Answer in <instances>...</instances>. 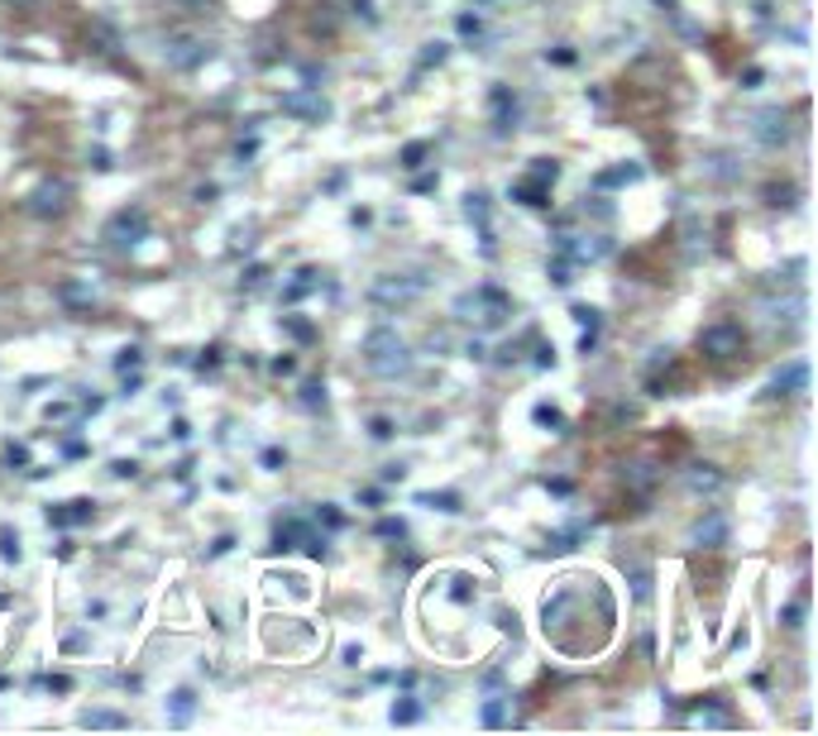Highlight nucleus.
I'll list each match as a JSON object with an SVG mask.
<instances>
[{
    "label": "nucleus",
    "instance_id": "nucleus-41",
    "mask_svg": "<svg viewBox=\"0 0 818 736\" xmlns=\"http://www.w3.org/2000/svg\"><path fill=\"white\" fill-rule=\"evenodd\" d=\"M450 584H455V588H450L455 602H469V598H474V579H465V574H459V579H450Z\"/></svg>",
    "mask_w": 818,
    "mask_h": 736
},
{
    "label": "nucleus",
    "instance_id": "nucleus-44",
    "mask_svg": "<svg viewBox=\"0 0 818 736\" xmlns=\"http://www.w3.org/2000/svg\"><path fill=\"white\" fill-rule=\"evenodd\" d=\"M0 555H6V559H20V536H10V531H6V536H0Z\"/></svg>",
    "mask_w": 818,
    "mask_h": 736
},
{
    "label": "nucleus",
    "instance_id": "nucleus-20",
    "mask_svg": "<svg viewBox=\"0 0 818 736\" xmlns=\"http://www.w3.org/2000/svg\"><path fill=\"white\" fill-rule=\"evenodd\" d=\"M656 483H660L656 465H627V488H631V493H651Z\"/></svg>",
    "mask_w": 818,
    "mask_h": 736
},
{
    "label": "nucleus",
    "instance_id": "nucleus-11",
    "mask_svg": "<svg viewBox=\"0 0 818 736\" xmlns=\"http://www.w3.org/2000/svg\"><path fill=\"white\" fill-rule=\"evenodd\" d=\"M92 516H96V502L92 498H67V502H53V508H49V526L72 531V526H86Z\"/></svg>",
    "mask_w": 818,
    "mask_h": 736
},
{
    "label": "nucleus",
    "instance_id": "nucleus-38",
    "mask_svg": "<svg viewBox=\"0 0 818 736\" xmlns=\"http://www.w3.org/2000/svg\"><path fill=\"white\" fill-rule=\"evenodd\" d=\"M369 436H373V440H393V422H387V416H373V422H369Z\"/></svg>",
    "mask_w": 818,
    "mask_h": 736
},
{
    "label": "nucleus",
    "instance_id": "nucleus-43",
    "mask_svg": "<svg viewBox=\"0 0 818 736\" xmlns=\"http://www.w3.org/2000/svg\"><path fill=\"white\" fill-rule=\"evenodd\" d=\"M110 473H115V479H135V473H139V465H135V459H115V465H110Z\"/></svg>",
    "mask_w": 818,
    "mask_h": 736
},
{
    "label": "nucleus",
    "instance_id": "nucleus-34",
    "mask_svg": "<svg viewBox=\"0 0 818 736\" xmlns=\"http://www.w3.org/2000/svg\"><path fill=\"white\" fill-rule=\"evenodd\" d=\"M139 359H144V350H139V344H129V350H120V359H115V369L129 373V369H139Z\"/></svg>",
    "mask_w": 818,
    "mask_h": 736
},
{
    "label": "nucleus",
    "instance_id": "nucleus-5",
    "mask_svg": "<svg viewBox=\"0 0 818 736\" xmlns=\"http://www.w3.org/2000/svg\"><path fill=\"white\" fill-rule=\"evenodd\" d=\"M426 292V278H416V273H383V278L369 282V301L373 307H407Z\"/></svg>",
    "mask_w": 818,
    "mask_h": 736
},
{
    "label": "nucleus",
    "instance_id": "nucleus-47",
    "mask_svg": "<svg viewBox=\"0 0 818 736\" xmlns=\"http://www.w3.org/2000/svg\"><path fill=\"white\" fill-rule=\"evenodd\" d=\"M551 282H555V287H565V282H570V264H565V258H560V264L551 268Z\"/></svg>",
    "mask_w": 818,
    "mask_h": 736
},
{
    "label": "nucleus",
    "instance_id": "nucleus-26",
    "mask_svg": "<svg viewBox=\"0 0 818 736\" xmlns=\"http://www.w3.org/2000/svg\"><path fill=\"white\" fill-rule=\"evenodd\" d=\"M301 407H326V383L321 378H311V383H301Z\"/></svg>",
    "mask_w": 818,
    "mask_h": 736
},
{
    "label": "nucleus",
    "instance_id": "nucleus-15",
    "mask_svg": "<svg viewBox=\"0 0 818 736\" xmlns=\"http://www.w3.org/2000/svg\"><path fill=\"white\" fill-rule=\"evenodd\" d=\"M512 120H517V96L508 92V86H493V129L508 135Z\"/></svg>",
    "mask_w": 818,
    "mask_h": 736
},
{
    "label": "nucleus",
    "instance_id": "nucleus-10",
    "mask_svg": "<svg viewBox=\"0 0 818 736\" xmlns=\"http://www.w3.org/2000/svg\"><path fill=\"white\" fill-rule=\"evenodd\" d=\"M771 393L775 397H799V393H809V364L804 359H789V364H780L771 373Z\"/></svg>",
    "mask_w": 818,
    "mask_h": 736
},
{
    "label": "nucleus",
    "instance_id": "nucleus-12",
    "mask_svg": "<svg viewBox=\"0 0 818 736\" xmlns=\"http://www.w3.org/2000/svg\"><path fill=\"white\" fill-rule=\"evenodd\" d=\"M680 723H684V727H732L737 717H732L718 698H699V703H689V708H684Z\"/></svg>",
    "mask_w": 818,
    "mask_h": 736
},
{
    "label": "nucleus",
    "instance_id": "nucleus-1",
    "mask_svg": "<svg viewBox=\"0 0 818 736\" xmlns=\"http://www.w3.org/2000/svg\"><path fill=\"white\" fill-rule=\"evenodd\" d=\"M364 364H369L373 378H397V373L412 369V350L393 326H373L364 335Z\"/></svg>",
    "mask_w": 818,
    "mask_h": 736
},
{
    "label": "nucleus",
    "instance_id": "nucleus-4",
    "mask_svg": "<svg viewBox=\"0 0 818 736\" xmlns=\"http://www.w3.org/2000/svg\"><path fill=\"white\" fill-rule=\"evenodd\" d=\"M72 182L67 178H43L34 192L24 196V211L34 215V221H63V215L72 211Z\"/></svg>",
    "mask_w": 818,
    "mask_h": 736
},
{
    "label": "nucleus",
    "instance_id": "nucleus-13",
    "mask_svg": "<svg viewBox=\"0 0 818 736\" xmlns=\"http://www.w3.org/2000/svg\"><path fill=\"white\" fill-rule=\"evenodd\" d=\"M752 135L766 143V149H780V143L789 139V125H785V115L780 110H761L756 115V125H752Z\"/></svg>",
    "mask_w": 818,
    "mask_h": 736
},
{
    "label": "nucleus",
    "instance_id": "nucleus-30",
    "mask_svg": "<svg viewBox=\"0 0 818 736\" xmlns=\"http://www.w3.org/2000/svg\"><path fill=\"white\" fill-rule=\"evenodd\" d=\"M531 416H537V426H551V430H565V416H560L555 407H545V402H541V407H537V412H531Z\"/></svg>",
    "mask_w": 818,
    "mask_h": 736
},
{
    "label": "nucleus",
    "instance_id": "nucleus-45",
    "mask_svg": "<svg viewBox=\"0 0 818 736\" xmlns=\"http://www.w3.org/2000/svg\"><path fill=\"white\" fill-rule=\"evenodd\" d=\"M6 459H10V465H29V450H24V445H6Z\"/></svg>",
    "mask_w": 818,
    "mask_h": 736
},
{
    "label": "nucleus",
    "instance_id": "nucleus-40",
    "mask_svg": "<svg viewBox=\"0 0 818 736\" xmlns=\"http://www.w3.org/2000/svg\"><path fill=\"white\" fill-rule=\"evenodd\" d=\"M350 10H354L364 24H379V10H373V0H350Z\"/></svg>",
    "mask_w": 818,
    "mask_h": 736
},
{
    "label": "nucleus",
    "instance_id": "nucleus-19",
    "mask_svg": "<svg viewBox=\"0 0 818 736\" xmlns=\"http://www.w3.org/2000/svg\"><path fill=\"white\" fill-rule=\"evenodd\" d=\"M689 488H694V493H718V488H723V473H718V465H694L689 469Z\"/></svg>",
    "mask_w": 818,
    "mask_h": 736
},
{
    "label": "nucleus",
    "instance_id": "nucleus-25",
    "mask_svg": "<svg viewBox=\"0 0 818 736\" xmlns=\"http://www.w3.org/2000/svg\"><path fill=\"white\" fill-rule=\"evenodd\" d=\"M82 727H125V717L110 713V708H86L82 713Z\"/></svg>",
    "mask_w": 818,
    "mask_h": 736
},
{
    "label": "nucleus",
    "instance_id": "nucleus-23",
    "mask_svg": "<svg viewBox=\"0 0 818 736\" xmlns=\"http://www.w3.org/2000/svg\"><path fill=\"white\" fill-rule=\"evenodd\" d=\"M57 297H63L67 307H77V311H92V301H96V292H92V287H82V282H63V287H57Z\"/></svg>",
    "mask_w": 818,
    "mask_h": 736
},
{
    "label": "nucleus",
    "instance_id": "nucleus-42",
    "mask_svg": "<svg viewBox=\"0 0 818 736\" xmlns=\"http://www.w3.org/2000/svg\"><path fill=\"white\" fill-rule=\"evenodd\" d=\"M379 536H397V541H402V536H407V526H402L397 516H383V522H379Z\"/></svg>",
    "mask_w": 818,
    "mask_h": 736
},
{
    "label": "nucleus",
    "instance_id": "nucleus-27",
    "mask_svg": "<svg viewBox=\"0 0 818 736\" xmlns=\"http://www.w3.org/2000/svg\"><path fill=\"white\" fill-rule=\"evenodd\" d=\"M416 502H422V508H436V512H459V498L455 493H422Z\"/></svg>",
    "mask_w": 818,
    "mask_h": 736
},
{
    "label": "nucleus",
    "instance_id": "nucleus-8",
    "mask_svg": "<svg viewBox=\"0 0 818 736\" xmlns=\"http://www.w3.org/2000/svg\"><path fill=\"white\" fill-rule=\"evenodd\" d=\"M149 239V211L144 206H125L110 215L106 225V244H115V249H135V244Z\"/></svg>",
    "mask_w": 818,
    "mask_h": 736
},
{
    "label": "nucleus",
    "instance_id": "nucleus-35",
    "mask_svg": "<svg viewBox=\"0 0 818 736\" xmlns=\"http://www.w3.org/2000/svg\"><path fill=\"white\" fill-rule=\"evenodd\" d=\"M445 53H450V49H445V43H426V53H422V67H440V63H445Z\"/></svg>",
    "mask_w": 818,
    "mask_h": 736
},
{
    "label": "nucleus",
    "instance_id": "nucleus-46",
    "mask_svg": "<svg viewBox=\"0 0 818 736\" xmlns=\"http://www.w3.org/2000/svg\"><path fill=\"white\" fill-rule=\"evenodd\" d=\"M273 373H297V359L293 354H278V359H273Z\"/></svg>",
    "mask_w": 818,
    "mask_h": 736
},
{
    "label": "nucleus",
    "instance_id": "nucleus-36",
    "mask_svg": "<svg viewBox=\"0 0 818 736\" xmlns=\"http://www.w3.org/2000/svg\"><path fill=\"white\" fill-rule=\"evenodd\" d=\"M459 34H465V39H479V34H484V20H479V14H459Z\"/></svg>",
    "mask_w": 818,
    "mask_h": 736
},
{
    "label": "nucleus",
    "instance_id": "nucleus-6",
    "mask_svg": "<svg viewBox=\"0 0 818 736\" xmlns=\"http://www.w3.org/2000/svg\"><path fill=\"white\" fill-rule=\"evenodd\" d=\"M555 178H560V163H555V158H537V163H531V178L512 182V201L545 211V206H551V186H555Z\"/></svg>",
    "mask_w": 818,
    "mask_h": 736
},
{
    "label": "nucleus",
    "instance_id": "nucleus-39",
    "mask_svg": "<svg viewBox=\"0 0 818 736\" xmlns=\"http://www.w3.org/2000/svg\"><path fill=\"white\" fill-rule=\"evenodd\" d=\"M39 684H43V689H53V694H72V680H67V674H43Z\"/></svg>",
    "mask_w": 818,
    "mask_h": 736
},
{
    "label": "nucleus",
    "instance_id": "nucleus-7",
    "mask_svg": "<svg viewBox=\"0 0 818 736\" xmlns=\"http://www.w3.org/2000/svg\"><path fill=\"white\" fill-rule=\"evenodd\" d=\"M211 57H215V43L201 34H168V43H163V63L172 72H192L201 63H211Z\"/></svg>",
    "mask_w": 818,
    "mask_h": 736
},
{
    "label": "nucleus",
    "instance_id": "nucleus-31",
    "mask_svg": "<svg viewBox=\"0 0 818 736\" xmlns=\"http://www.w3.org/2000/svg\"><path fill=\"white\" fill-rule=\"evenodd\" d=\"M502 717H508V713H502V698H488V703H484V713H479V723H484V727H498Z\"/></svg>",
    "mask_w": 818,
    "mask_h": 736
},
{
    "label": "nucleus",
    "instance_id": "nucleus-2",
    "mask_svg": "<svg viewBox=\"0 0 818 736\" xmlns=\"http://www.w3.org/2000/svg\"><path fill=\"white\" fill-rule=\"evenodd\" d=\"M455 316L459 321H469V326H479V330H498V326H508V316H512V297L502 292V287H474V292H459L455 297Z\"/></svg>",
    "mask_w": 818,
    "mask_h": 736
},
{
    "label": "nucleus",
    "instance_id": "nucleus-21",
    "mask_svg": "<svg viewBox=\"0 0 818 736\" xmlns=\"http://www.w3.org/2000/svg\"><path fill=\"white\" fill-rule=\"evenodd\" d=\"M86 43H92L96 53H115V49H120V39H115V29L106 20H96L92 29H86Z\"/></svg>",
    "mask_w": 818,
    "mask_h": 736
},
{
    "label": "nucleus",
    "instance_id": "nucleus-14",
    "mask_svg": "<svg viewBox=\"0 0 818 736\" xmlns=\"http://www.w3.org/2000/svg\"><path fill=\"white\" fill-rule=\"evenodd\" d=\"M723 541H727V522H723L718 512H709V516H703V522L694 526V545H703V551H718Z\"/></svg>",
    "mask_w": 818,
    "mask_h": 736
},
{
    "label": "nucleus",
    "instance_id": "nucleus-37",
    "mask_svg": "<svg viewBox=\"0 0 818 736\" xmlns=\"http://www.w3.org/2000/svg\"><path fill=\"white\" fill-rule=\"evenodd\" d=\"M780 617H785V627H789V631H799V627H804V602H785V612H780Z\"/></svg>",
    "mask_w": 818,
    "mask_h": 736
},
{
    "label": "nucleus",
    "instance_id": "nucleus-3",
    "mask_svg": "<svg viewBox=\"0 0 818 736\" xmlns=\"http://www.w3.org/2000/svg\"><path fill=\"white\" fill-rule=\"evenodd\" d=\"M699 354L713 359V364H732V359L746 354V330L737 321H713L699 330Z\"/></svg>",
    "mask_w": 818,
    "mask_h": 736
},
{
    "label": "nucleus",
    "instance_id": "nucleus-9",
    "mask_svg": "<svg viewBox=\"0 0 818 736\" xmlns=\"http://www.w3.org/2000/svg\"><path fill=\"white\" fill-rule=\"evenodd\" d=\"M283 115H293V120H307V125H321L330 115V100L321 96V86H297V92L283 96Z\"/></svg>",
    "mask_w": 818,
    "mask_h": 736
},
{
    "label": "nucleus",
    "instance_id": "nucleus-29",
    "mask_svg": "<svg viewBox=\"0 0 818 736\" xmlns=\"http://www.w3.org/2000/svg\"><path fill=\"white\" fill-rule=\"evenodd\" d=\"M631 598H637V602L651 598V574H646V569H631Z\"/></svg>",
    "mask_w": 818,
    "mask_h": 736
},
{
    "label": "nucleus",
    "instance_id": "nucleus-17",
    "mask_svg": "<svg viewBox=\"0 0 818 736\" xmlns=\"http://www.w3.org/2000/svg\"><path fill=\"white\" fill-rule=\"evenodd\" d=\"M603 192H608V186H631V182H641V163H623V168H608V172H598L594 178Z\"/></svg>",
    "mask_w": 818,
    "mask_h": 736
},
{
    "label": "nucleus",
    "instance_id": "nucleus-50",
    "mask_svg": "<svg viewBox=\"0 0 818 736\" xmlns=\"http://www.w3.org/2000/svg\"><path fill=\"white\" fill-rule=\"evenodd\" d=\"M6 6H10V10H39L43 0H6Z\"/></svg>",
    "mask_w": 818,
    "mask_h": 736
},
{
    "label": "nucleus",
    "instance_id": "nucleus-33",
    "mask_svg": "<svg viewBox=\"0 0 818 736\" xmlns=\"http://www.w3.org/2000/svg\"><path fill=\"white\" fill-rule=\"evenodd\" d=\"M283 326H287V330H293V335H297L301 344H311V340H316V330H311L307 321H297V316H283Z\"/></svg>",
    "mask_w": 818,
    "mask_h": 736
},
{
    "label": "nucleus",
    "instance_id": "nucleus-16",
    "mask_svg": "<svg viewBox=\"0 0 818 736\" xmlns=\"http://www.w3.org/2000/svg\"><path fill=\"white\" fill-rule=\"evenodd\" d=\"M192 713H196V694H192V689H178V694L168 698V723L187 727V723H192Z\"/></svg>",
    "mask_w": 818,
    "mask_h": 736
},
{
    "label": "nucleus",
    "instance_id": "nucleus-18",
    "mask_svg": "<svg viewBox=\"0 0 818 736\" xmlns=\"http://www.w3.org/2000/svg\"><path fill=\"white\" fill-rule=\"evenodd\" d=\"M761 196H766V206H771V211H789V206L799 201V186H795V182H771Z\"/></svg>",
    "mask_w": 818,
    "mask_h": 736
},
{
    "label": "nucleus",
    "instance_id": "nucleus-22",
    "mask_svg": "<svg viewBox=\"0 0 818 736\" xmlns=\"http://www.w3.org/2000/svg\"><path fill=\"white\" fill-rule=\"evenodd\" d=\"M574 321L584 326V335H580V350L588 354V350H594V340H598V311H594V307H574Z\"/></svg>",
    "mask_w": 818,
    "mask_h": 736
},
{
    "label": "nucleus",
    "instance_id": "nucleus-51",
    "mask_svg": "<svg viewBox=\"0 0 818 736\" xmlns=\"http://www.w3.org/2000/svg\"><path fill=\"white\" fill-rule=\"evenodd\" d=\"M172 6H182V10H206L211 0H172Z\"/></svg>",
    "mask_w": 818,
    "mask_h": 736
},
{
    "label": "nucleus",
    "instance_id": "nucleus-32",
    "mask_svg": "<svg viewBox=\"0 0 818 736\" xmlns=\"http://www.w3.org/2000/svg\"><path fill=\"white\" fill-rule=\"evenodd\" d=\"M426 153H431V143H407V149H402V168H422Z\"/></svg>",
    "mask_w": 818,
    "mask_h": 736
},
{
    "label": "nucleus",
    "instance_id": "nucleus-28",
    "mask_svg": "<svg viewBox=\"0 0 818 736\" xmlns=\"http://www.w3.org/2000/svg\"><path fill=\"white\" fill-rule=\"evenodd\" d=\"M393 723H416V717H422V703H412V698H402V703H393Z\"/></svg>",
    "mask_w": 818,
    "mask_h": 736
},
{
    "label": "nucleus",
    "instance_id": "nucleus-49",
    "mask_svg": "<svg viewBox=\"0 0 818 736\" xmlns=\"http://www.w3.org/2000/svg\"><path fill=\"white\" fill-rule=\"evenodd\" d=\"M321 522H326V526H344V516H340V512L326 502V508H321Z\"/></svg>",
    "mask_w": 818,
    "mask_h": 736
},
{
    "label": "nucleus",
    "instance_id": "nucleus-48",
    "mask_svg": "<svg viewBox=\"0 0 818 736\" xmlns=\"http://www.w3.org/2000/svg\"><path fill=\"white\" fill-rule=\"evenodd\" d=\"M402 479H407V469H402V465H387L383 469V483H402Z\"/></svg>",
    "mask_w": 818,
    "mask_h": 736
},
{
    "label": "nucleus",
    "instance_id": "nucleus-24",
    "mask_svg": "<svg viewBox=\"0 0 818 736\" xmlns=\"http://www.w3.org/2000/svg\"><path fill=\"white\" fill-rule=\"evenodd\" d=\"M311 287H316V268H301V273H297V278H293V282H287V287H283V297H287V301H301V297H307V292H311Z\"/></svg>",
    "mask_w": 818,
    "mask_h": 736
}]
</instances>
